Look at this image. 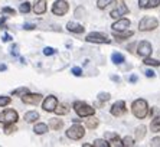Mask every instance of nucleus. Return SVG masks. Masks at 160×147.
Returning <instances> with one entry per match:
<instances>
[{"label":"nucleus","instance_id":"1","mask_svg":"<svg viewBox=\"0 0 160 147\" xmlns=\"http://www.w3.org/2000/svg\"><path fill=\"white\" fill-rule=\"evenodd\" d=\"M131 113L137 118H144L146 115L149 114V104H147V101L143 98L136 99L131 104Z\"/></svg>","mask_w":160,"mask_h":147},{"label":"nucleus","instance_id":"2","mask_svg":"<svg viewBox=\"0 0 160 147\" xmlns=\"http://www.w3.org/2000/svg\"><path fill=\"white\" fill-rule=\"evenodd\" d=\"M157 26H159V20L156 18H152V16H146L140 20L138 23V29L142 30V32H149V30H153L156 29Z\"/></svg>","mask_w":160,"mask_h":147},{"label":"nucleus","instance_id":"3","mask_svg":"<svg viewBox=\"0 0 160 147\" xmlns=\"http://www.w3.org/2000/svg\"><path fill=\"white\" fill-rule=\"evenodd\" d=\"M74 107H75L77 114H78L79 117H89V115H94V113H95V110H94L92 107L85 104V103H82V101L75 103Z\"/></svg>","mask_w":160,"mask_h":147},{"label":"nucleus","instance_id":"4","mask_svg":"<svg viewBox=\"0 0 160 147\" xmlns=\"http://www.w3.org/2000/svg\"><path fill=\"white\" fill-rule=\"evenodd\" d=\"M18 121V113L15 110H4L0 113V123H4V124H10V123Z\"/></svg>","mask_w":160,"mask_h":147},{"label":"nucleus","instance_id":"5","mask_svg":"<svg viewBox=\"0 0 160 147\" xmlns=\"http://www.w3.org/2000/svg\"><path fill=\"white\" fill-rule=\"evenodd\" d=\"M84 134H85V131H84V127L79 124H74L71 127V129H68L67 131V137H69V139L72 140H79L84 137Z\"/></svg>","mask_w":160,"mask_h":147},{"label":"nucleus","instance_id":"6","mask_svg":"<svg viewBox=\"0 0 160 147\" xmlns=\"http://www.w3.org/2000/svg\"><path fill=\"white\" fill-rule=\"evenodd\" d=\"M68 9H69L68 2H65V0H56L52 6V13L56 16H62L68 12Z\"/></svg>","mask_w":160,"mask_h":147},{"label":"nucleus","instance_id":"7","mask_svg":"<svg viewBox=\"0 0 160 147\" xmlns=\"http://www.w3.org/2000/svg\"><path fill=\"white\" fill-rule=\"evenodd\" d=\"M22 101L25 104H39L42 101V95L41 94H32V92H26V94H23L22 95Z\"/></svg>","mask_w":160,"mask_h":147},{"label":"nucleus","instance_id":"8","mask_svg":"<svg viewBox=\"0 0 160 147\" xmlns=\"http://www.w3.org/2000/svg\"><path fill=\"white\" fill-rule=\"evenodd\" d=\"M88 42H92V43H110V39L104 36V35H101V33H97V32H92L89 33L88 36L85 38Z\"/></svg>","mask_w":160,"mask_h":147},{"label":"nucleus","instance_id":"9","mask_svg":"<svg viewBox=\"0 0 160 147\" xmlns=\"http://www.w3.org/2000/svg\"><path fill=\"white\" fill-rule=\"evenodd\" d=\"M56 105H58V99H56V97H53V95L46 97L45 101L42 103V108H43L45 111H53Z\"/></svg>","mask_w":160,"mask_h":147},{"label":"nucleus","instance_id":"10","mask_svg":"<svg viewBox=\"0 0 160 147\" xmlns=\"http://www.w3.org/2000/svg\"><path fill=\"white\" fill-rule=\"evenodd\" d=\"M111 114L116 115V117H120V115H123L126 113V103L124 101H117V103L112 104L111 107Z\"/></svg>","mask_w":160,"mask_h":147},{"label":"nucleus","instance_id":"11","mask_svg":"<svg viewBox=\"0 0 160 147\" xmlns=\"http://www.w3.org/2000/svg\"><path fill=\"white\" fill-rule=\"evenodd\" d=\"M137 53L140 56H143V58L150 56V53H152V45L146 41L140 42V43H138V48H137Z\"/></svg>","mask_w":160,"mask_h":147},{"label":"nucleus","instance_id":"12","mask_svg":"<svg viewBox=\"0 0 160 147\" xmlns=\"http://www.w3.org/2000/svg\"><path fill=\"white\" fill-rule=\"evenodd\" d=\"M128 26H130V20H128V19H120L116 23H112L111 28L116 30V32H124Z\"/></svg>","mask_w":160,"mask_h":147},{"label":"nucleus","instance_id":"13","mask_svg":"<svg viewBox=\"0 0 160 147\" xmlns=\"http://www.w3.org/2000/svg\"><path fill=\"white\" fill-rule=\"evenodd\" d=\"M127 12H128V9H127V6L123 3V4H120V6H118V9L112 10V12H111V15H110V16H111L112 19H118V18H121L123 15H126Z\"/></svg>","mask_w":160,"mask_h":147},{"label":"nucleus","instance_id":"14","mask_svg":"<svg viewBox=\"0 0 160 147\" xmlns=\"http://www.w3.org/2000/svg\"><path fill=\"white\" fill-rule=\"evenodd\" d=\"M67 29L72 33H82L84 32V26L78 25V23H75V22H68L67 23Z\"/></svg>","mask_w":160,"mask_h":147},{"label":"nucleus","instance_id":"15","mask_svg":"<svg viewBox=\"0 0 160 147\" xmlns=\"http://www.w3.org/2000/svg\"><path fill=\"white\" fill-rule=\"evenodd\" d=\"M33 12L36 15H43L45 12H46V3H45L43 0L36 2V4H35V8H33Z\"/></svg>","mask_w":160,"mask_h":147},{"label":"nucleus","instance_id":"16","mask_svg":"<svg viewBox=\"0 0 160 147\" xmlns=\"http://www.w3.org/2000/svg\"><path fill=\"white\" fill-rule=\"evenodd\" d=\"M107 137H108L110 140H112L110 146H112V147H120V146H123V140H120L118 137H117V134H114V133H108Z\"/></svg>","mask_w":160,"mask_h":147},{"label":"nucleus","instance_id":"17","mask_svg":"<svg viewBox=\"0 0 160 147\" xmlns=\"http://www.w3.org/2000/svg\"><path fill=\"white\" fill-rule=\"evenodd\" d=\"M49 127L53 130H61L63 127V121L59 120V118H52V120L49 121Z\"/></svg>","mask_w":160,"mask_h":147},{"label":"nucleus","instance_id":"18","mask_svg":"<svg viewBox=\"0 0 160 147\" xmlns=\"http://www.w3.org/2000/svg\"><path fill=\"white\" fill-rule=\"evenodd\" d=\"M36 120H39V114H38L36 111H29V113L25 114V121L33 123V121H36Z\"/></svg>","mask_w":160,"mask_h":147},{"label":"nucleus","instance_id":"19","mask_svg":"<svg viewBox=\"0 0 160 147\" xmlns=\"http://www.w3.org/2000/svg\"><path fill=\"white\" fill-rule=\"evenodd\" d=\"M33 131L36 133V134H45V133L48 131V125L43 124V123H38L33 127Z\"/></svg>","mask_w":160,"mask_h":147},{"label":"nucleus","instance_id":"20","mask_svg":"<svg viewBox=\"0 0 160 147\" xmlns=\"http://www.w3.org/2000/svg\"><path fill=\"white\" fill-rule=\"evenodd\" d=\"M98 118H95V117H92V115H89V118L88 120H85V125L88 127V129H95L98 125Z\"/></svg>","mask_w":160,"mask_h":147},{"label":"nucleus","instance_id":"21","mask_svg":"<svg viewBox=\"0 0 160 147\" xmlns=\"http://www.w3.org/2000/svg\"><path fill=\"white\" fill-rule=\"evenodd\" d=\"M150 129H152V131H160V115L159 117H154L152 120Z\"/></svg>","mask_w":160,"mask_h":147},{"label":"nucleus","instance_id":"22","mask_svg":"<svg viewBox=\"0 0 160 147\" xmlns=\"http://www.w3.org/2000/svg\"><path fill=\"white\" fill-rule=\"evenodd\" d=\"M144 136H146V127L144 125H138L137 129H136V139L142 140V139H144Z\"/></svg>","mask_w":160,"mask_h":147},{"label":"nucleus","instance_id":"23","mask_svg":"<svg viewBox=\"0 0 160 147\" xmlns=\"http://www.w3.org/2000/svg\"><path fill=\"white\" fill-rule=\"evenodd\" d=\"M111 59L116 65H120L121 62H124V56L121 55V53H118V52H114V53L111 55Z\"/></svg>","mask_w":160,"mask_h":147},{"label":"nucleus","instance_id":"24","mask_svg":"<svg viewBox=\"0 0 160 147\" xmlns=\"http://www.w3.org/2000/svg\"><path fill=\"white\" fill-rule=\"evenodd\" d=\"M58 115H63L68 113V105H65V104H61V105H56L55 110H53Z\"/></svg>","mask_w":160,"mask_h":147},{"label":"nucleus","instance_id":"25","mask_svg":"<svg viewBox=\"0 0 160 147\" xmlns=\"http://www.w3.org/2000/svg\"><path fill=\"white\" fill-rule=\"evenodd\" d=\"M116 0H97V8L98 9H105L108 4H112Z\"/></svg>","mask_w":160,"mask_h":147},{"label":"nucleus","instance_id":"26","mask_svg":"<svg viewBox=\"0 0 160 147\" xmlns=\"http://www.w3.org/2000/svg\"><path fill=\"white\" fill-rule=\"evenodd\" d=\"M144 63L146 65H152V66H159L160 65V62L157 61V59H152V58H149V56H146L144 58Z\"/></svg>","mask_w":160,"mask_h":147},{"label":"nucleus","instance_id":"27","mask_svg":"<svg viewBox=\"0 0 160 147\" xmlns=\"http://www.w3.org/2000/svg\"><path fill=\"white\" fill-rule=\"evenodd\" d=\"M94 146L95 147H110V143L105 141V140H102V139H98L94 141Z\"/></svg>","mask_w":160,"mask_h":147},{"label":"nucleus","instance_id":"28","mask_svg":"<svg viewBox=\"0 0 160 147\" xmlns=\"http://www.w3.org/2000/svg\"><path fill=\"white\" fill-rule=\"evenodd\" d=\"M123 146H127V147L134 146V140H133V137H130V136L124 137V139H123Z\"/></svg>","mask_w":160,"mask_h":147},{"label":"nucleus","instance_id":"29","mask_svg":"<svg viewBox=\"0 0 160 147\" xmlns=\"http://www.w3.org/2000/svg\"><path fill=\"white\" fill-rule=\"evenodd\" d=\"M19 10L22 12V13H28V12H30V3H28V2L22 3L20 4V8H19Z\"/></svg>","mask_w":160,"mask_h":147},{"label":"nucleus","instance_id":"30","mask_svg":"<svg viewBox=\"0 0 160 147\" xmlns=\"http://www.w3.org/2000/svg\"><path fill=\"white\" fill-rule=\"evenodd\" d=\"M130 36H133V32H124V33H121V35H116V39H118V41H123V39H126V38H130Z\"/></svg>","mask_w":160,"mask_h":147},{"label":"nucleus","instance_id":"31","mask_svg":"<svg viewBox=\"0 0 160 147\" xmlns=\"http://www.w3.org/2000/svg\"><path fill=\"white\" fill-rule=\"evenodd\" d=\"M26 92H29V89L23 87V88H18V89H15V91H13V95H20V97H22L23 94H26Z\"/></svg>","mask_w":160,"mask_h":147},{"label":"nucleus","instance_id":"32","mask_svg":"<svg viewBox=\"0 0 160 147\" xmlns=\"http://www.w3.org/2000/svg\"><path fill=\"white\" fill-rule=\"evenodd\" d=\"M110 98H111V95L108 92H100L98 94V99H101V101H108Z\"/></svg>","mask_w":160,"mask_h":147},{"label":"nucleus","instance_id":"33","mask_svg":"<svg viewBox=\"0 0 160 147\" xmlns=\"http://www.w3.org/2000/svg\"><path fill=\"white\" fill-rule=\"evenodd\" d=\"M16 130V127L13 125V123H10V124H6V127H4V133L6 134H10L12 131H15Z\"/></svg>","mask_w":160,"mask_h":147},{"label":"nucleus","instance_id":"34","mask_svg":"<svg viewBox=\"0 0 160 147\" xmlns=\"http://www.w3.org/2000/svg\"><path fill=\"white\" fill-rule=\"evenodd\" d=\"M10 104V98L9 97H0V107H6Z\"/></svg>","mask_w":160,"mask_h":147},{"label":"nucleus","instance_id":"35","mask_svg":"<svg viewBox=\"0 0 160 147\" xmlns=\"http://www.w3.org/2000/svg\"><path fill=\"white\" fill-rule=\"evenodd\" d=\"M43 53H45V55H46V56L55 55V53H56V49H53V48H49V46H48V48H45V49H43Z\"/></svg>","mask_w":160,"mask_h":147},{"label":"nucleus","instance_id":"36","mask_svg":"<svg viewBox=\"0 0 160 147\" xmlns=\"http://www.w3.org/2000/svg\"><path fill=\"white\" fill-rule=\"evenodd\" d=\"M2 12H3L4 15H15V13H16V12L13 10L12 8H3V9H2Z\"/></svg>","mask_w":160,"mask_h":147},{"label":"nucleus","instance_id":"37","mask_svg":"<svg viewBox=\"0 0 160 147\" xmlns=\"http://www.w3.org/2000/svg\"><path fill=\"white\" fill-rule=\"evenodd\" d=\"M72 74H74V75H77V77H81V75H82V69L79 68V66H75V68H72Z\"/></svg>","mask_w":160,"mask_h":147},{"label":"nucleus","instance_id":"38","mask_svg":"<svg viewBox=\"0 0 160 147\" xmlns=\"http://www.w3.org/2000/svg\"><path fill=\"white\" fill-rule=\"evenodd\" d=\"M160 4V0H149V6L147 8H157Z\"/></svg>","mask_w":160,"mask_h":147},{"label":"nucleus","instance_id":"39","mask_svg":"<svg viewBox=\"0 0 160 147\" xmlns=\"http://www.w3.org/2000/svg\"><path fill=\"white\" fill-rule=\"evenodd\" d=\"M150 146H153V147L160 146V137H154V139L152 140V143H150Z\"/></svg>","mask_w":160,"mask_h":147},{"label":"nucleus","instance_id":"40","mask_svg":"<svg viewBox=\"0 0 160 147\" xmlns=\"http://www.w3.org/2000/svg\"><path fill=\"white\" fill-rule=\"evenodd\" d=\"M138 6L142 9L147 8V6H149V0H138Z\"/></svg>","mask_w":160,"mask_h":147},{"label":"nucleus","instance_id":"41","mask_svg":"<svg viewBox=\"0 0 160 147\" xmlns=\"http://www.w3.org/2000/svg\"><path fill=\"white\" fill-rule=\"evenodd\" d=\"M12 55H13V56H19V46H18V45H13V48H12Z\"/></svg>","mask_w":160,"mask_h":147},{"label":"nucleus","instance_id":"42","mask_svg":"<svg viewBox=\"0 0 160 147\" xmlns=\"http://www.w3.org/2000/svg\"><path fill=\"white\" fill-rule=\"evenodd\" d=\"M23 29L32 30V29H35V25H33V23H25V25H23Z\"/></svg>","mask_w":160,"mask_h":147},{"label":"nucleus","instance_id":"43","mask_svg":"<svg viewBox=\"0 0 160 147\" xmlns=\"http://www.w3.org/2000/svg\"><path fill=\"white\" fill-rule=\"evenodd\" d=\"M75 16H78V18H84V9H78V10H75Z\"/></svg>","mask_w":160,"mask_h":147},{"label":"nucleus","instance_id":"44","mask_svg":"<svg viewBox=\"0 0 160 147\" xmlns=\"http://www.w3.org/2000/svg\"><path fill=\"white\" fill-rule=\"evenodd\" d=\"M3 41L4 42H10L12 41V36H10V35H8V33H4V35H3Z\"/></svg>","mask_w":160,"mask_h":147},{"label":"nucleus","instance_id":"45","mask_svg":"<svg viewBox=\"0 0 160 147\" xmlns=\"http://www.w3.org/2000/svg\"><path fill=\"white\" fill-rule=\"evenodd\" d=\"M146 77H149V78H153V77H154V72H153L152 69H147V71H146Z\"/></svg>","mask_w":160,"mask_h":147},{"label":"nucleus","instance_id":"46","mask_svg":"<svg viewBox=\"0 0 160 147\" xmlns=\"http://www.w3.org/2000/svg\"><path fill=\"white\" fill-rule=\"evenodd\" d=\"M137 79H138V78L136 77V75H131V77H130V82H137Z\"/></svg>","mask_w":160,"mask_h":147},{"label":"nucleus","instance_id":"47","mask_svg":"<svg viewBox=\"0 0 160 147\" xmlns=\"http://www.w3.org/2000/svg\"><path fill=\"white\" fill-rule=\"evenodd\" d=\"M4 20H6V19H4V18H2V19H0V26H3V23H4Z\"/></svg>","mask_w":160,"mask_h":147},{"label":"nucleus","instance_id":"48","mask_svg":"<svg viewBox=\"0 0 160 147\" xmlns=\"http://www.w3.org/2000/svg\"><path fill=\"white\" fill-rule=\"evenodd\" d=\"M6 69V65H0V71H4Z\"/></svg>","mask_w":160,"mask_h":147}]
</instances>
